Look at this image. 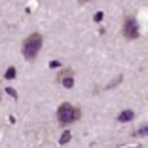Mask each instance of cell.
Masks as SVG:
<instances>
[{"label": "cell", "instance_id": "1", "mask_svg": "<svg viewBox=\"0 0 148 148\" xmlns=\"http://www.w3.org/2000/svg\"><path fill=\"white\" fill-rule=\"evenodd\" d=\"M42 42L44 40L38 32H32V34L27 36L25 42H23V55H25V59H34L38 55L40 48H42Z\"/></svg>", "mask_w": 148, "mask_h": 148}, {"label": "cell", "instance_id": "2", "mask_svg": "<svg viewBox=\"0 0 148 148\" xmlns=\"http://www.w3.org/2000/svg\"><path fill=\"white\" fill-rule=\"evenodd\" d=\"M57 118H59V122H61L63 125H69V123L80 120V110L74 108L70 103H63V105L57 108Z\"/></svg>", "mask_w": 148, "mask_h": 148}, {"label": "cell", "instance_id": "3", "mask_svg": "<svg viewBox=\"0 0 148 148\" xmlns=\"http://www.w3.org/2000/svg\"><path fill=\"white\" fill-rule=\"evenodd\" d=\"M122 32H123V36H125V38H129V40L139 38V25H137L135 17H127V19H125Z\"/></svg>", "mask_w": 148, "mask_h": 148}, {"label": "cell", "instance_id": "4", "mask_svg": "<svg viewBox=\"0 0 148 148\" xmlns=\"http://www.w3.org/2000/svg\"><path fill=\"white\" fill-rule=\"evenodd\" d=\"M133 110H123V112H120V116H118V122H131L133 120Z\"/></svg>", "mask_w": 148, "mask_h": 148}, {"label": "cell", "instance_id": "5", "mask_svg": "<svg viewBox=\"0 0 148 148\" xmlns=\"http://www.w3.org/2000/svg\"><path fill=\"white\" fill-rule=\"evenodd\" d=\"M146 135H148V123H146V125H143L140 129L133 131V137H146Z\"/></svg>", "mask_w": 148, "mask_h": 148}, {"label": "cell", "instance_id": "6", "mask_svg": "<svg viewBox=\"0 0 148 148\" xmlns=\"http://www.w3.org/2000/svg\"><path fill=\"white\" fill-rule=\"evenodd\" d=\"M61 84L66 87V89H70V87L74 86V78H72V76H66V78H63V80H61Z\"/></svg>", "mask_w": 148, "mask_h": 148}, {"label": "cell", "instance_id": "7", "mask_svg": "<svg viewBox=\"0 0 148 148\" xmlns=\"http://www.w3.org/2000/svg\"><path fill=\"white\" fill-rule=\"evenodd\" d=\"M70 131H63V135H61V139H59V144H66L70 140Z\"/></svg>", "mask_w": 148, "mask_h": 148}, {"label": "cell", "instance_id": "8", "mask_svg": "<svg viewBox=\"0 0 148 148\" xmlns=\"http://www.w3.org/2000/svg\"><path fill=\"white\" fill-rule=\"evenodd\" d=\"M15 74H17V72H15V69H13V66H10V69L6 70L4 78H6V80H12V78H15Z\"/></svg>", "mask_w": 148, "mask_h": 148}, {"label": "cell", "instance_id": "9", "mask_svg": "<svg viewBox=\"0 0 148 148\" xmlns=\"http://www.w3.org/2000/svg\"><path fill=\"white\" fill-rule=\"evenodd\" d=\"M101 19H103V12H97L95 15H93V21H95V23H99Z\"/></svg>", "mask_w": 148, "mask_h": 148}, {"label": "cell", "instance_id": "10", "mask_svg": "<svg viewBox=\"0 0 148 148\" xmlns=\"http://www.w3.org/2000/svg\"><path fill=\"white\" fill-rule=\"evenodd\" d=\"M6 91H8V95H12V97H13V99H17V93L13 91L12 87H6Z\"/></svg>", "mask_w": 148, "mask_h": 148}, {"label": "cell", "instance_id": "11", "mask_svg": "<svg viewBox=\"0 0 148 148\" xmlns=\"http://www.w3.org/2000/svg\"><path fill=\"white\" fill-rule=\"evenodd\" d=\"M49 66H51V69H57V66H59V61H51V63H49Z\"/></svg>", "mask_w": 148, "mask_h": 148}]
</instances>
